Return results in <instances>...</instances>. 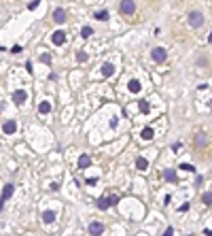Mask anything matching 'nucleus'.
I'll return each instance as SVG.
<instances>
[{
    "instance_id": "obj_5",
    "label": "nucleus",
    "mask_w": 212,
    "mask_h": 236,
    "mask_svg": "<svg viewBox=\"0 0 212 236\" xmlns=\"http://www.w3.org/2000/svg\"><path fill=\"white\" fill-rule=\"evenodd\" d=\"M51 41H53V45H64V43H66V32H64V30H57V32H53Z\"/></svg>"
},
{
    "instance_id": "obj_9",
    "label": "nucleus",
    "mask_w": 212,
    "mask_h": 236,
    "mask_svg": "<svg viewBox=\"0 0 212 236\" xmlns=\"http://www.w3.org/2000/svg\"><path fill=\"white\" fill-rule=\"evenodd\" d=\"M100 68H102V75H104V77H110V75L115 72V66H113V64H108V62H106V64H102Z\"/></svg>"
},
{
    "instance_id": "obj_2",
    "label": "nucleus",
    "mask_w": 212,
    "mask_h": 236,
    "mask_svg": "<svg viewBox=\"0 0 212 236\" xmlns=\"http://www.w3.org/2000/svg\"><path fill=\"white\" fill-rule=\"evenodd\" d=\"M119 11H121L123 15H131V13L136 11V2H134V0H121Z\"/></svg>"
},
{
    "instance_id": "obj_24",
    "label": "nucleus",
    "mask_w": 212,
    "mask_h": 236,
    "mask_svg": "<svg viewBox=\"0 0 212 236\" xmlns=\"http://www.w3.org/2000/svg\"><path fill=\"white\" fill-rule=\"evenodd\" d=\"M180 170H187V172H195V166H193V164H180Z\"/></svg>"
},
{
    "instance_id": "obj_16",
    "label": "nucleus",
    "mask_w": 212,
    "mask_h": 236,
    "mask_svg": "<svg viewBox=\"0 0 212 236\" xmlns=\"http://www.w3.org/2000/svg\"><path fill=\"white\" fill-rule=\"evenodd\" d=\"M98 21H106L108 19V11H95V15H93Z\"/></svg>"
},
{
    "instance_id": "obj_22",
    "label": "nucleus",
    "mask_w": 212,
    "mask_h": 236,
    "mask_svg": "<svg viewBox=\"0 0 212 236\" xmlns=\"http://www.w3.org/2000/svg\"><path fill=\"white\" fill-rule=\"evenodd\" d=\"M115 204H119V196H117V194L108 196V206H115Z\"/></svg>"
},
{
    "instance_id": "obj_13",
    "label": "nucleus",
    "mask_w": 212,
    "mask_h": 236,
    "mask_svg": "<svg viewBox=\"0 0 212 236\" xmlns=\"http://www.w3.org/2000/svg\"><path fill=\"white\" fill-rule=\"evenodd\" d=\"M42 221H45V223H53V221H55V213H53V211H45V213H42Z\"/></svg>"
},
{
    "instance_id": "obj_17",
    "label": "nucleus",
    "mask_w": 212,
    "mask_h": 236,
    "mask_svg": "<svg viewBox=\"0 0 212 236\" xmlns=\"http://www.w3.org/2000/svg\"><path fill=\"white\" fill-rule=\"evenodd\" d=\"M38 111H41L42 115L51 113V104H49V102H41V104H38Z\"/></svg>"
},
{
    "instance_id": "obj_26",
    "label": "nucleus",
    "mask_w": 212,
    "mask_h": 236,
    "mask_svg": "<svg viewBox=\"0 0 212 236\" xmlns=\"http://www.w3.org/2000/svg\"><path fill=\"white\" fill-rule=\"evenodd\" d=\"M140 111L142 113H149V102L146 100H140Z\"/></svg>"
},
{
    "instance_id": "obj_28",
    "label": "nucleus",
    "mask_w": 212,
    "mask_h": 236,
    "mask_svg": "<svg viewBox=\"0 0 212 236\" xmlns=\"http://www.w3.org/2000/svg\"><path fill=\"white\" fill-rule=\"evenodd\" d=\"M41 60L45 62V64H51V55H47V53H45V55H41Z\"/></svg>"
},
{
    "instance_id": "obj_3",
    "label": "nucleus",
    "mask_w": 212,
    "mask_h": 236,
    "mask_svg": "<svg viewBox=\"0 0 212 236\" xmlns=\"http://www.w3.org/2000/svg\"><path fill=\"white\" fill-rule=\"evenodd\" d=\"M13 189H15V187H13L11 183H9V185H4V189H2V196H0V211L4 208V202H6V200L13 196Z\"/></svg>"
},
{
    "instance_id": "obj_20",
    "label": "nucleus",
    "mask_w": 212,
    "mask_h": 236,
    "mask_svg": "<svg viewBox=\"0 0 212 236\" xmlns=\"http://www.w3.org/2000/svg\"><path fill=\"white\" fill-rule=\"evenodd\" d=\"M142 138H144V141H151V138H153V128H144V130H142Z\"/></svg>"
},
{
    "instance_id": "obj_18",
    "label": "nucleus",
    "mask_w": 212,
    "mask_h": 236,
    "mask_svg": "<svg viewBox=\"0 0 212 236\" xmlns=\"http://www.w3.org/2000/svg\"><path fill=\"white\" fill-rule=\"evenodd\" d=\"M91 34H93V28H91V26H85L83 30H81V36H83V39H89Z\"/></svg>"
},
{
    "instance_id": "obj_15",
    "label": "nucleus",
    "mask_w": 212,
    "mask_h": 236,
    "mask_svg": "<svg viewBox=\"0 0 212 236\" xmlns=\"http://www.w3.org/2000/svg\"><path fill=\"white\" fill-rule=\"evenodd\" d=\"M163 177H166L168 181H172V183H176V179H178V177H176V170H172V168L166 170V175H163Z\"/></svg>"
},
{
    "instance_id": "obj_31",
    "label": "nucleus",
    "mask_w": 212,
    "mask_h": 236,
    "mask_svg": "<svg viewBox=\"0 0 212 236\" xmlns=\"http://www.w3.org/2000/svg\"><path fill=\"white\" fill-rule=\"evenodd\" d=\"M163 236H174V230H172V228H168V230L163 232Z\"/></svg>"
},
{
    "instance_id": "obj_14",
    "label": "nucleus",
    "mask_w": 212,
    "mask_h": 236,
    "mask_svg": "<svg viewBox=\"0 0 212 236\" xmlns=\"http://www.w3.org/2000/svg\"><path fill=\"white\" fill-rule=\"evenodd\" d=\"M89 164H91V157H89L87 153H85V155H81V157H79V168H87Z\"/></svg>"
},
{
    "instance_id": "obj_12",
    "label": "nucleus",
    "mask_w": 212,
    "mask_h": 236,
    "mask_svg": "<svg viewBox=\"0 0 212 236\" xmlns=\"http://www.w3.org/2000/svg\"><path fill=\"white\" fill-rule=\"evenodd\" d=\"M127 87H129V92H134V94H138V92L142 90V85H140V83H138L136 79H131V81L127 83Z\"/></svg>"
},
{
    "instance_id": "obj_10",
    "label": "nucleus",
    "mask_w": 212,
    "mask_h": 236,
    "mask_svg": "<svg viewBox=\"0 0 212 236\" xmlns=\"http://www.w3.org/2000/svg\"><path fill=\"white\" fill-rule=\"evenodd\" d=\"M2 130H4V134H13V132L17 130V124H15V121H6V124L2 126Z\"/></svg>"
},
{
    "instance_id": "obj_4",
    "label": "nucleus",
    "mask_w": 212,
    "mask_h": 236,
    "mask_svg": "<svg viewBox=\"0 0 212 236\" xmlns=\"http://www.w3.org/2000/svg\"><path fill=\"white\" fill-rule=\"evenodd\" d=\"M151 55H153V60H155V62H159V64H161V62H166V57H168V53H166V49H163V47H155Z\"/></svg>"
},
{
    "instance_id": "obj_33",
    "label": "nucleus",
    "mask_w": 212,
    "mask_h": 236,
    "mask_svg": "<svg viewBox=\"0 0 212 236\" xmlns=\"http://www.w3.org/2000/svg\"><path fill=\"white\" fill-rule=\"evenodd\" d=\"M189 236H191V234H189Z\"/></svg>"
},
{
    "instance_id": "obj_23",
    "label": "nucleus",
    "mask_w": 212,
    "mask_h": 236,
    "mask_svg": "<svg viewBox=\"0 0 212 236\" xmlns=\"http://www.w3.org/2000/svg\"><path fill=\"white\" fill-rule=\"evenodd\" d=\"M202 200H204V204H206V206H210V202H212V194H210V191H206V194L202 196Z\"/></svg>"
},
{
    "instance_id": "obj_30",
    "label": "nucleus",
    "mask_w": 212,
    "mask_h": 236,
    "mask_svg": "<svg viewBox=\"0 0 212 236\" xmlns=\"http://www.w3.org/2000/svg\"><path fill=\"white\" fill-rule=\"evenodd\" d=\"M11 51H13V53H21V51H23V49H21V47H19V45H15V47H13V49H11Z\"/></svg>"
},
{
    "instance_id": "obj_1",
    "label": "nucleus",
    "mask_w": 212,
    "mask_h": 236,
    "mask_svg": "<svg viewBox=\"0 0 212 236\" xmlns=\"http://www.w3.org/2000/svg\"><path fill=\"white\" fill-rule=\"evenodd\" d=\"M187 19H189V24H191L193 28H199V26H204V19H206V17H204V13H199V11H191Z\"/></svg>"
},
{
    "instance_id": "obj_11",
    "label": "nucleus",
    "mask_w": 212,
    "mask_h": 236,
    "mask_svg": "<svg viewBox=\"0 0 212 236\" xmlns=\"http://www.w3.org/2000/svg\"><path fill=\"white\" fill-rule=\"evenodd\" d=\"M136 168H138V170H146V168H149L146 157H142V155H140V157H136Z\"/></svg>"
},
{
    "instance_id": "obj_8",
    "label": "nucleus",
    "mask_w": 212,
    "mask_h": 236,
    "mask_svg": "<svg viewBox=\"0 0 212 236\" xmlns=\"http://www.w3.org/2000/svg\"><path fill=\"white\" fill-rule=\"evenodd\" d=\"M26 98H28V94H26L23 90H17V92L13 94V102H17V104H21V102H26Z\"/></svg>"
},
{
    "instance_id": "obj_32",
    "label": "nucleus",
    "mask_w": 212,
    "mask_h": 236,
    "mask_svg": "<svg viewBox=\"0 0 212 236\" xmlns=\"http://www.w3.org/2000/svg\"><path fill=\"white\" fill-rule=\"evenodd\" d=\"M0 51H4V47H2V45H0Z\"/></svg>"
},
{
    "instance_id": "obj_29",
    "label": "nucleus",
    "mask_w": 212,
    "mask_h": 236,
    "mask_svg": "<svg viewBox=\"0 0 212 236\" xmlns=\"http://www.w3.org/2000/svg\"><path fill=\"white\" fill-rule=\"evenodd\" d=\"M178 211H180V213H185V211H189V202H185V204H182V206H180Z\"/></svg>"
},
{
    "instance_id": "obj_27",
    "label": "nucleus",
    "mask_w": 212,
    "mask_h": 236,
    "mask_svg": "<svg viewBox=\"0 0 212 236\" xmlns=\"http://www.w3.org/2000/svg\"><path fill=\"white\" fill-rule=\"evenodd\" d=\"M38 4H41V0H30V2H28V9H30V11H34Z\"/></svg>"
},
{
    "instance_id": "obj_21",
    "label": "nucleus",
    "mask_w": 212,
    "mask_h": 236,
    "mask_svg": "<svg viewBox=\"0 0 212 236\" xmlns=\"http://www.w3.org/2000/svg\"><path fill=\"white\" fill-rule=\"evenodd\" d=\"M98 208L106 211V208H108V198H100V200H98Z\"/></svg>"
},
{
    "instance_id": "obj_19",
    "label": "nucleus",
    "mask_w": 212,
    "mask_h": 236,
    "mask_svg": "<svg viewBox=\"0 0 212 236\" xmlns=\"http://www.w3.org/2000/svg\"><path fill=\"white\" fill-rule=\"evenodd\" d=\"M208 142V138H206V134H197V138H195V145L197 147H204Z\"/></svg>"
},
{
    "instance_id": "obj_6",
    "label": "nucleus",
    "mask_w": 212,
    "mask_h": 236,
    "mask_svg": "<svg viewBox=\"0 0 212 236\" xmlns=\"http://www.w3.org/2000/svg\"><path fill=\"white\" fill-rule=\"evenodd\" d=\"M102 230H104V226H102L100 221H91V223H89V234L91 236H100Z\"/></svg>"
},
{
    "instance_id": "obj_7",
    "label": "nucleus",
    "mask_w": 212,
    "mask_h": 236,
    "mask_svg": "<svg viewBox=\"0 0 212 236\" xmlns=\"http://www.w3.org/2000/svg\"><path fill=\"white\" fill-rule=\"evenodd\" d=\"M66 19H68V17H66V11H64V9H55V11H53V21H55V24H64Z\"/></svg>"
},
{
    "instance_id": "obj_25",
    "label": "nucleus",
    "mask_w": 212,
    "mask_h": 236,
    "mask_svg": "<svg viewBox=\"0 0 212 236\" xmlns=\"http://www.w3.org/2000/svg\"><path fill=\"white\" fill-rule=\"evenodd\" d=\"M77 60L79 62H87V53L85 51H77Z\"/></svg>"
}]
</instances>
